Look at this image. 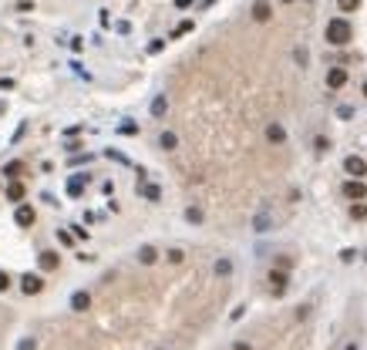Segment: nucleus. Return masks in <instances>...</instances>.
<instances>
[{
  "mask_svg": "<svg viewBox=\"0 0 367 350\" xmlns=\"http://www.w3.org/2000/svg\"><path fill=\"white\" fill-rule=\"evenodd\" d=\"M327 41L334 47H344L354 41V27H350V21H344V17H334V21L327 24Z\"/></svg>",
  "mask_w": 367,
  "mask_h": 350,
  "instance_id": "f257e3e1",
  "label": "nucleus"
},
{
  "mask_svg": "<svg viewBox=\"0 0 367 350\" xmlns=\"http://www.w3.org/2000/svg\"><path fill=\"white\" fill-rule=\"evenodd\" d=\"M344 169H347V175H354V179H360V175H367V162H364L360 155H347Z\"/></svg>",
  "mask_w": 367,
  "mask_h": 350,
  "instance_id": "f03ea898",
  "label": "nucleus"
},
{
  "mask_svg": "<svg viewBox=\"0 0 367 350\" xmlns=\"http://www.w3.org/2000/svg\"><path fill=\"white\" fill-rule=\"evenodd\" d=\"M266 142L269 145H283V142H287V128L280 122H269L266 125Z\"/></svg>",
  "mask_w": 367,
  "mask_h": 350,
  "instance_id": "7ed1b4c3",
  "label": "nucleus"
},
{
  "mask_svg": "<svg viewBox=\"0 0 367 350\" xmlns=\"http://www.w3.org/2000/svg\"><path fill=\"white\" fill-rule=\"evenodd\" d=\"M344 195H347V199H354V202H360V199L367 195V185H364L360 179H350V182L344 185Z\"/></svg>",
  "mask_w": 367,
  "mask_h": 350,
  "instance_id": "20e7f679",
  "label": "nucleus"
},
{
  "mask_svg": "<svg viewBox=\"0 0 367 350\" xmlns=\"http://www.w3.org/2000/svg\"><path fill=\"white\" fill-rule=\"evenodd\" d=\"M344 84H347V71L344 68H330V71H327V88H344Z\"/></svg>",
  "mask_w": 367,
  "mask_h": 350,
  "instance_id": "39448f33",
  "label": "nucleus"
},
{
  "mask_svg": "<svg viewBox=\"0 0 367 350\" xmlns=\"http://www.w3.org/2000/svg\"><path fill=\"white\" fill-rule=\"evenodd\" d=\"M269 17H273V7H269L266 0H256V4H253V21H259V24H266Z\"/></svg>",
  "mask_w": 367,
  "mask_h": 350,
  "instance_id": "423d86ee",
  "label": "nucleus"
},
{
  "mask_svg": "<svg viewBox=\"0 0 367 350\" xmlns=\"http://www.w3.org/2000/svg\"><path fill=\"white\" fill-rule=\"evenodd\" d=\"M24 293L31 296V293H41V290H44V280H41V276H31V273H27V276H24Z\"/></svg>",
  "mask_w": 367,
  "mask_h": 350,
  "instance_id": "0eeeda50",
  "label": "nucleus"
},
{
  "mask_svg": "<svg viewBox=\"0 0 367 350\" xmlns=\"http://www.w3.org/2000/svg\"><path fill=\"white\" fill-rule=\"evenodd\" d=\"M269 283H273V290H277V293H283V290H287V283H290L287 270H273V273H269Z\"/></svg>",
  "mask_w": 367,
  "mask_h": 350,
  "instance_id": "6e6552de",
  "label": "nucleus"
},
{
  "mask_svg": "<svg viewBox=\"0 0 367 350\" xmlns=\"http://www.w3.org/2000/svg\"><path fill=\"white\" fill-rule=\"evenodd\" d=\"M14 219H17V226H34V209L31 205H17V215Z\"/></svg>",
  "mask_w": 367,
  "mask_h": 350,
  "instance_id": "1a4fd4ad",
  "label": "nucleus"
},
{
  "mask_svg": "<svg viewBox=\"0 0 367 350\" xmlns=\"http://www.w3.org/2000/svg\"><path fill=\"white\" fill-rule=\"evenodd\" d=\"M158 145L165 148V152H175V148H178V138H175V132H162V135H158Z\"/></svg>",
  "mask_w": 367,
  "mask_h": 350,
  "instance_id": "9d476101",
  "label": "nucleus"
},
{
  "mask_svg": "<svg viewBox=\"0 0 367 350\" xmlns=\"http://www.w3.org/2000/svg\"><path fill=\"white\" fill-rule=\"evenodd\" d=\"M155 260H158L155 246H142V249H138V263H145V266H152Z\"/></svg>",
  "mask_w": 367,
  "mask_h": 350,
  "instance_id": "9b49d317",
  "label": "nucleus"
},
{
  "mask_svg": "<svg viewBox=\"0 0 367 350\" xmlns=\"http://www.w3.org/2000/svg\"><path fill=\"white\" fill-rule=\"evenodd\" d=\"M71 306H74L78 313H84V310L91 306V296L88 293H74V296H71Z\"/></svg>",
  "mask_w": 367,
  "mask_h": 350,
  "instance_id": "f8f14e48",
  "label": "nucleus"
},
{
  "mask_svg": "<svg viewBox=\"0 0 367 350\" xmlns=\"http://www.w3.org/2000/svg\"><path fill=\"white\" fill-rule=\"evenodd\" d=\"M57 263H61L57 253H41V270H57Z\"/></svg>",
  "mask_w": 367,
  "mask_h": 350,
  "instance_id": "ddd939ff",
  "label": "nucleus"
},
{
  "mask_svg": "<svg viewBox=\"0 0 367 350\" xmlns=\"http://www.w3.org/2000/svg\"><path fill=\"white\" fill-rule=\"evenodd\" d=\"M165 111H168V98H165V94H158L155 101H152V114H155V118H162Z\"/></svg>",
  "mask_w": 367,
  "mask_h": 350,
  "instance_id": "4468645a",
  "label": "nucleus"
},
{
  "mask_svg": "<svg viewBox=\"0 0 367 350\" xmlns=\"http://www.w3.org/2000/svg\"><path fill=\"white\" fill-rule=\"evenodd\" d=\"M7 199H11V202H21L24 199V185L21 182H11V185H7Z\"/></svg>",
  "mask_w": 367,
  "mask_h": 350,
  "instance_id": "2eb2a0df",
  "label": "nucleus"
},
{
  "mask_svg": "<svg viewBox=\"0 0 367 350\" xmlns=\"http://www.w3.org/2000/svg\"><path fill=\"white\" fill-rule=\"evenodd\" d=\"M138 192H142L145 199H152V202H158V199H162V192H158L155 185H142V189H138Z\"/></svg>",
  "mask_w": 367,
  "mask_h": 350,
  "instance_id": "dca6fc26",
  "label": "nucleus"
},
{
  "mask_svg": "<svg viewBox=\"0 0 367 350\" xmlns=\"http://www.w3.org/2000/svg\"><path fill=\"white\" fill-rule=\"evenodd\" d=\"M337 7H340L344 14H354L357 7H360V0H337Z\"/></svg>",
  "mask_w": 367,
  "mask_h": 350,
  "instance_id": "f3484780",
  "label": "nucleus"
},
{
  "mask_svg": "<svg viewBox=\"0 0 367 350\" xmlns=\"http://www.w3.org/2000/svg\"><path fill=\"white\" fill-rule=\"evenodd\" d=\"M229 273H233V263H229V260L216 263V276H229Z\"/></svg>",
  "mask_w": 367,
  "mask_h": 350,
  "instance_id": "a211bd4d",
  "label": "nucleus"
},
{
  "mask_svg": "<svg viewBox=\"0 0 367 350\" xmlns=\"http://www.w3.org/2000/svg\"><path fill=\"white\" fill-rule=\"evenodd\" d=\"M350 215H354V219H367V205H364V199H360L357 205H350Z\"/></svg>",
  "mask_w": 367,
  "mask_h": 350,
  "instance_id": "6ab92c4d",
  "label": "nucleus"
},
{
  "mask_svg": "<svg viewBox=\"0 0 367 350\" xmlns=\"http://www.w3.org/2000/svg\"><path fill=\"white\" fill-rule=\"evenodd\" d=\"M165 256H168V263H182V260H186V253H182V249H168V253H165Z\"/></svg>",
  "mask_w": 367,
  "mask_h": 350,
  "instance_id": "aec40b11",
  "label": "nucleus"
},
{
  "mask_svg": "<svg viewBox=\"0 0 367 350\" xmlns=\"http://www.w3.org/2000/svg\"><path fill=\"white\" fill-rule=\"evenodd\" d=\"M189 31H192V21H182L175 31H172V37H182V34H189Z\"/></svg>",
  "mask_w": 367,
  "mask_h": 350,
  "instance_id": "412c9836",
  "label": "nucleus"
},
{
  "mask_svg": "<svg viewBox=\"0 0 367 350\" xmlns=\"http://www.w3.org/2000/svg\"><path fill=\"white\" fill-rule=\"evenodd\" d=\"M253 226H256V232H266L269 219H266V215H256V219H253Z\"/></svg>",
  "mask_w": 367,
  "mask_h": 350,
  "instance_id": "4be33fe9",
  "label": "nucleus"
},
{
  "mask_svg": "<svg viewBox=\"0 0 367 350\" xmlns=\"http://www.w3.org/2000/svg\"><path fill=\"white\" fill-rule=\"evenodd\" d=\"M81 189H84V182H81V179H71V185H67V192H71V195H81Z\"/></svg>",
  "mask_w": 367,
  "mask_h": 350,
  "instance_id": "5701e85b",
  "label": "nucleus"
},
{
  "mask_svg": "<svg viewBox=\"0 0 367 350\" xmlns=\"http://www.w3.org/2000/svg\"><path fill=\"white\" fill-rule=\"evenodd\" d=\"M186 219H189V222H202V212H199V209H189V212H186Z\"/></svg>",
  "mask_w": 367,
  "mask_h": 350,
  "instance_id": "b1692460",
  "label": "nucleus"
},
{
  "mask_svg": "<svg viewBox=\"0 0 367 350\" xmlns=\"http://www.w3.org/2000/svg\"><path fill=\"white\" fill-rule=\"evenodd\" d=\"M4 172H7V175H17V172H21V162H11V165H7Z\"/></svg>",
  "mask_w": 367,
  "mask_h": 350,
  "instance_id": "393cba45",
  "label": "nucleus"
},
{
  "mask_svg": "<svg viewBox=\"0 0 367 350\" xmlns=\"http://www.w3.org/2000/svg\"><path fill=\"white\" fill-rule=\"evenodd\" d=\"M7 286H11V280H7V273H0V293H4Z\"/></svg>",
  "mask_w": 367,
  "mask_h": 350,
  "instance_id": "a878e982",
  "label": "nucleus"
},
{
  "mask_svg": "<svg viewBox=\"0 0 367 350\" xmlns=\"http://www.w3.org/2000/svg\"><path fill=\"white\" fill-rule=\"evenodd\" d=\"M21 350H34V340H24V343H21Z\"/></svg>",
  "mask_w": 367,
  "mask_h": 350,
  "instance_id": "bb28decb",
  "label": "nucleus"
},
{
  "mask_svg": "<svg viewBox=\"0 0 367 350\" xmlns=\"http://www.w3.org/2000/svg\"><path fill=\"white\" fill-rule=\"evenodd\" d=\"M233 350H253V347H249V343H236Z\"/></svg>",
  "mask_w": 367,
  "mask_h": 350,
  "instance_id": "cd10ccee",
  "label": "nucleus"
},
{
  "mask_svg": "<svg viewBox=\"0 0 367 350\" xmlns=\"http://www.w3.org/2000/svg\"><path fill=\"white\" fill-rule=\"evenodd\" d=\"M344 350H357V343H347V347H344Z\"/></svg>",
  "mask_w": 367,
  "mask_h": 350,
  "instance_id": "c85d7f7f",
  "label": "nucleus"
},
{
  "mask_svg": "<svg viewBox=\"0 0 367 350\" xmlns=\"http://www.w3.org/2000/svg\"><path fill=\"white\" fill-rule=\"evenodd\" d=\"M280 4H293V0H280Z\"/></svg>",
  "mask_w": 367,
  "mask_h": 350,
  "instance_id": "c756f323",
  "label": "nucleus"
},
{
  "mask_svg": "<svg viewBox=\"0 0 367 350\" xmlns=\"http://www.w3.org/2000/svg\"><path fill=\"white\" fill-rule=\"evenodd\" d=\"M364 94H367V84H364Z\"/></svg>",
  "mask_w": 367,
  "mask_h": 350,
  "instance_id": "7c9ffc66",
  "label": "nucleus"
}]
</instances>
